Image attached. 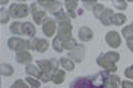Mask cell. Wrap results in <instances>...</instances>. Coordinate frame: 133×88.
<instances>
[{"instance_id": "5", "label": "cell", "mask_w": 133, "mask_h": 88, "mask_svg": "<svg viewBox=\"0 0 133 88\" xmlns=\"http://www.w3.org/2000/svg\"><path fill=\"white\" fill-rule=\"evenodd\" d=\"M37 67L43 73H52L56 68H59L60 61L56 59H49V60H39L37 61Z\"/></svg>"}, {"instance_id": "36", "label": "cell", "mask_w": 133, "mask_h": 88, "mask_svg": "<svg viewBox=\"0 0 133 88\" xmlns=\"http://www.w3.org/2000/svg\"><path fill=\"white\" fill-rule=\"evenodd\" d=\"M40 81L41 83H49V81H52V73H43Z\"/></svg>"}, {"instance_id": "40", "label": "cell", "mask_w": 133, "mask_h": 88, "mask_svg": "<svg viewBox=\"0 0 133 88\" xmlns=\"http://www.w3.org/2000/svg\"><path fill=\"white\" fill-rule=\"evenodd\" d=\"M127 47H128V49L133 53V36L127 39Z\"/></svg>"}, {"instance_id": "34", "label": "cell", "mask_w": 133, "mask_h": 88, "mask_svg": "<svg viewBox=\"0 0 133 88\" xmlns=\"http://www.w3.org/2000/svg\"><path fill=\"white\" fill-rule=\"evenodd\" d=\"M11 88H31L28 85V83H25L23 79H17L12 85H11Z\"/></svg>"}, {"instance_id": "8", "label": "cell", "mask_w": 133, "mask_h": 88, "mask_svg": "<svg viewBox=\"0 0 133 88\" xmlns=\"http://www.w3.org/2000/svg\"><path fill=\"white\" fill-rule=\"evenodd\" d=\"M96 63L98 67H101L104 71H108L110 73H115L117 71V67H116V64L112 63L110 60H108L105 56H104V53H100L98 56L96 58Z\"/></svg>"}, {"instance_id": "37", "label": "cell", "mask_w": 133, "mask_h": 88, "mask_svg": "<svg viewBox=\"0 0 133 88\" xmlns=\"http://www.w3.org/2000/svg\"><path fill=\"white\" fill-rule=\"evenodd\" d=\"M124 75H125V78L133 80V65H129V67L124 71Z\"/></svg>"}, {"instance_id": "38", "label": "cell", "mask_w": 133, "mask_h": 88, "mask_svg": "<svg viewBox=\"0 0 133 88\" xmlns=\"http://www.w3.org/2000/svg\"><path fill=\"white\" fill-rule=\"evenodd\" d=\"M37 41H39V39H37V37L29 39V49H35V51H36V46H37Z\"/></svg>"}, {"instance_id": "2", "label": "cell", "mask_w": 133, "mask_h": 88, "mask_svg": "<svg viewBox=\"0 0 133 88\" xmlns=\"http://www.w3.org/2000/svg\"><path fill=\"white\" fill-rule=\"evenodd\" d=\"M9 11V15L12 19L19 20V19H24L29 15L31 12V7L24 4V3H12L8 8Z\"/></svg>"}, {"instance_id": "21", "label": "cell", "mask_w": 133, "mask_h": 88, "mask_svg": "<svg viewBox=\"0 0 133 88\" xmlns=\"http://www.w3.org/2000/svg\"><path fill=\"white\" fill-rule=\"evenodd\" d=\"M60 67H63L64 71H73L75 70V61H72L69 58H60Z\"/></svg>"}, {"instance_id": "4", "label": "cell", "mask_w": 133, "mask_h": 88, "mask_svg": "<svg viewBox=\"0 0 133 88\" xmlns=\"http://www.w3.org/2000/svg\"><path fill=\"white\" fill-rule=\"evenodd\" d=\"M31 15H32V19H33V23L35 24H44L45 21L48 20V15H47V11H44L43 8L39 7L37 2L32 3L31 4Z\"/></svg>"}, {"instance_id": "28", "label": "cell", "mask_w": 133, "mask_h": 88, "mask_svg": "<svg viewBox=\"0 0 133 88\" xmlns=\"http://www.w3.org/2000/svg\"><path fill=\"white\" fill-rule=\"evenodd\" d=\"M104 56H105L108 60H110L112 63H115V64L120 60V53H118V52H116V51H109V52H105V53H104Z\"/></svg>"}, {"instance_id": "12", "label": "cell", "mask_w": 133, "mask_h": 88, "mask_svg": "<svg viewBox=\"0 0 133 88\" xmlns=\"http://www.w3.org/2000/svg\"><path fill=\"white\" fill-rule=\"evenodd\" d=\"M77 36H79L80 41L83 43H88V41H91L93 39V31L89 28V27H87V26H83L79 28V34H77Z\"/></svg>"}, {"instance_id": "3", "label": "cell", "mask_w": 133, "mask_h": 88, "mask_svg": "<svg viewBox=\"0 0 133 88\" xmlns=\"http://www.w3.org/2000/svg\"><path fill=\"white\" fill-rule=\"evenodd\" d=\"M7 46L11 51H14L16 53L19 52H24L29 49V40H24L21 39L20 36H12L9 37L7 41Z\"/></svg>"}, {"instance_id": "7", "label": "cell", "mask_w": 133, "mask_h": 88, "mask_svg": "<svg viewBox=\"0 0 133 88\" xmlns=\"http://www.w3.org/2000/svg\"><path fill=\"white\" fill-rule=\"evenodd\" d=\"M37 4L44 11H49V12H52V14L60 11L61 5H63V3L59 2V0H37Z\"/></svg>"}, {"instance_id": "32", "label": "cell", "mask_w": 133, "mask_h": 88, "mask_svg": "<svg viewBox=\"0 0 133 88\" xmlns=\"http://www.w3.org/2000/svg\"><path fill=\"white\" fill-rule=\"evenodd\" d=\"M107 7L103 4V3H97V5L92 9V12H93V16L96 17V19H100V16H101V14H103V11Z\"/></svg>"}, {"instance_id": "16", "label": "cell", "mask_w": 133, "mask_h": 88, "mask_svg": "<svg viewBox=\"0 0 133 88\" xmlns=\"http://www.w3.org/2000/svg\"><path fill=\"white\" fill-rule=\"evenodd\" d=\"M113 15H115V12L112 11V8H105L103 11V14H101V16H100L98 20L101 21L103 26L108 27V26H110V20H112V16Z\"/></svg>"}, {"instance_id": "19", "label": "cell", "mask_w": 133, "mask_h": 88, "mask_svg": "<svg viewBox=\"0 0 133 88\" xmlns=\"http://www.w3.org/2000/svg\"><path fill=\"white\" fill-rule=\"evenodd\" d=\"M120 83H121L120 76H117V75H115V73H110L109 78H108V80L105 81L104 88H120Z\"/></svg>"}, {"instance_id": "27", "label": "cell", "mask_w": 133, "mask_h": 88, "mask_svg": "<svg viewBox=\"0 0 133 88\" xmlns=\"http://www.w3.org/2000/svg\"><path fill=\"white\" fill-rule=\"evenodd\" d=\"M52 47H53V49L56 51L57 53H61L63 51H64V48H63V40L56 35L53 37V41H52Z\"/></svg>"}, {"instance_id": "41", "label": "cell", "mask_w": 133, "mask_h": 88, "mask_svg": "<svg viewBox=\"0 0 133 88\" xmlns=\"http://www.w3.org/2000/svg\"><path fill=\"white\" fill-rule=\"evenodd\" d=\"M76 14H77V16H79V15L81 16V15L84 14V9H83V8H77V11H76Z\"/></svg>"}, {"instance_id": "13", "label": "cell", "mask_w": 133, "mask_h": 88, "mask_svg": "<svg viewBox=\"0 0 133 88\" xmlns=\"http://www.w3.org/2000/svg\"><path fill=\"white\" fill-rule=\"evenodd\" d=\"M64 7L66 9V14L69 15L71 19H76L77 14H76V9L79 7V2L77 0H65L64 2Z\"/></svg>"}, {"instance_id": "30", "label": "cell", "mask_w": 133, "mask_h": 88, "mask_svg": "<svg viewBox=\"0 0 133 88\" xmlns=\"http://www.w3.org/2000/svg\"><path fill=\"white\" fill-rule=\"evenodd\" d=\"M121 35H123V37H125V39L133 36V21H132L130 24H128V26H125V27L123 28V32H121Z\"/></svg>"}, {"instance_id": "1", "label": "cell", "mask_w": 133, "mask_h": 88, "mask_svg": "<svg viewBox=\"0 0 133 88\" xmlns=\"http://www.w3.org/2000/svg\"><path fill=\"white\" fill-rule=\"evenodd\" d=\"M110 72L108 71H100L92 76H81V78H76L69 88H104L105 81L108 80Z\"/></svg>"}, {"instance_id": "42", "label": "cell", "mask_w": 133, "mask_h": 88, "mask_svg": "<svg viewBox=\"0 0 133 88\" xmlns=\"http://www.w3.org/2000/svg\"><path fill=\"white\" fill-rule=\"evenodd\" d=\"M9 2H8V0H2V2H0V4H2V7H4L5 4H8Z\"/></svg>"}, {"instance_id": "18", "label": "cell", "mask_w": 133, "mask_h": 88, "mask_svg": "<svg viewBox=\"0 0 133 88\" xmlns=\"http://www.w3.org/2000/svg\"><path fill=\"white\" fill-rule=\"evenodd\" d=\"M25 73L28 75V76H32V78H35V79H41V75H43V72L39 70V67L37 65H35V64H28L27 67H25Z\"/></svg>"}, {"instance_id": "25", "label": "cell", "mask_w": 133, "mask_h": 88, "mask_svg": "<svg viewBox=\"0 0 133 88\" xmlns=\"http://www.w3.org/2000/svg\"><path fill=\"white\" fill-rule=\"evenodd\" d=\"M76 47H79V43H77V40L76 39H73V37H71V39H66V40H64L63 41V48L64 49H66V51H73Z\"/></svg>"}, {"instance_id": "35", "label": "cell", "mask_w": 133, "mask_h": 88, "mask_svg": "<svg viewBox=\"0 0 133 88\" xmlns=\"http://www.w3.org/2000/svg\"><path fill=\"white\" fill-rule=\"evenodd\" d=\"M97 3L98 2H96V0H92V2H89V0H84V2H83V4H84V8L85 9H93L96 5H97Z\"/></svg>"}, {"instance_id": "9", "label": "cell", "mask_w": 133, "mask_h": 88, "mask_svg": "<svg viewBox=\"0 0 133 88\" xmlns=\"http://www.w3.org/2000/svg\"><path fill=\"white\" fill-rule=\"evenodd\" d=\"M105 43L112 48H118L121 46V35L117 31H109L105 35Z\"/></svg>"}, {"instance_id": "6", "label": "cell", "mask_w": 133, "mask_h": 88, "mask_svg": "<svg viewBox=\"0 0 133 88\" xmlns=\"http://www.w3.org/2000/svg\"><path fill=\"white\" fill-rule=\"evenodd\" d=\"M72 31H73V26L71 24V21H63L57 26V36L64 41L72 37Z\"/></svg>"}, {"instance_id": "15", "label": "cell", "mask_w": 133, "mask_h": 88, "mask_svg": "<svg viewBox=\"0 0 133 88\" xmlns=\"http://www.w3.org/2000/svg\"><path fill=\"white\" fill-rule=\"evenodd\" d=\"M23 35L28 36L29 39H33L36 35V27L31 21H24L23 23Z\"/></svg>"}, {"instance_id": "29", "label": "cell", "mask_w": 133, "mask_h": 88, "mask_svg": "<svg viewBox=\"0 0 133 88\" xmlns=\"http://www.w3.org/2000/svg\"><path fill=\"white\" fill-rule=\"evenodd\" d=\"M9 19H11L9 11L5 9L4 7H2V9H0V23H2V24H7Z\"/></svg>"}, {"instance_id": "20", "label": "cell", "mask_w": 133, "mask_h": 88, "mask_svg": "<svg viewBox=\"0 0 133 88\" xmlns=\"http://www.w3.org/2000/svg\"><path fill=\"white\" fill-rule=\"evenodd\" d=\"M9 32L12 35H23V23H21V21H17V20H15L12 24L9 26Z\"/></svg>"}, {"instance_id": "33", "label": "cell", "mask_w": 133, "mask_h": 88, "mask_svg": "<svg viewBox=\"0 0 133 88\" xmlns=\"http://www.w3.org/2000/svg\"><path fill=\"white\" fill-rule=\"evenodd\" d=\"M25 81L28 83V85L31 88H39L41 81L39 79H35V78H32V76H28V78H25Z\"/></svg>"}, {"instance_id": "24", "label": "cell", "mask_w": 133, "mask_h": 88, "mask_svg": "<svg viewBox=\"0 0 133 88\" xmlns=\"http://www.w3.org/2000/svg\"><path fill=\"white\" fill-rule=\"evenodd\" d=\"M53 17H55V20H56V23H63V21H71L69 15L66 14L65 11H63V9L57 11V12H55V14H53Z\"/></svg>"}, {"instance_id": "10", "label": "cell", "mask_w": 133, "mask_h": 88, "mask_svg": "<svg viewBox=\"0 0 133 88\" xmlns=\"http://www.w3.org/2000/svg\"><path fill=\"white\" fill-rule=\"evenodd\" d=\"M43 29V34L45 35V37H52L55 34H56V29H57V23L55 19H48L45 23L41 26Z\"/></svg>"}, {"instance_id": "11", "label": "cell", "mask_w": 133, "mask_h": 88, "mask_svg": "<svg viewBox=\"0 0 133 88\" xmlns=\"http://www.w3.org/2000/svg\"><path fill=\"white\" fill-rule=\"evenodd\" d=\"M68 58L75 61V63H81L85 58V47L84 46H79L76 47L73 51H69L68 52Z\"/></svg>"}, {"instance_id": "22", "label": "cell", "mask_w": 133, "mask_h": 88, "mask_svg": "<svg viewBox=\"0 0 133 88\" xmlns=\"http://www.w3.org/2000/svg\"><path fill=\"white\" fill-rule=\"evenodd\" d=\"M125 23H127V16L123 12L115 14L112 16V20H110V24H113V26H123Z\"/></svg>"}, {"instance_id": "14", "label": "cell", "mask_w": 133, "mask_h": 88, "mask_svg": "<svg viewBox=\"0 0 133 88\" xmlns=\"http://www.w3.org/2000/svg\"><path fill=\"white\" fill-rule=\"evenodd\" d=\"M15 59H16V63H19V64H25V65H28V64H31V61H32L33 58H32V55H31L28 51H24V52L16 53Z\"/></svg>"}, {"instance_id": "39", "label": "cell", "mask_w": 133, "mask_h": 88, "mask_svg": "<svg viewBox=\"0 0 133 88\" xmlns=\"http://www.w3.org/2000/svg\"><path fill=\"white\" fill-rule=\"evenodd\" d=\"M120 87L121 88H133V83L129 80H123L120 83Z\"/></svg>"}, {"instance_id": "17", "label": "cell", "mask_w": 133, "mask_h": 88, "mask_svg": "<svg viewBox=\"0 0 133 88\" xmlns=\"http://www.w3.org/2000/svg\"><path fill=\"white\" fill-rule=\"evenodd\" d=\"M65 78H66V73H65L64 70L56 68L52 72V81L55 84H63L65 81Z\"/></svg>"}, {"instance_id": "31", "label": "cell", "mask_w": 133, "mask_h": 88, "mask_svg": "<svg viewBox=\"0 0 133 88\" xmlns=\"http://www.w3.org/2000/svg\"><path fill=\"white\" fill-rule=\"evenodd\" d=\"M112 5L120 11H125L128 8V3L125 0H112Z\"/></svg>"}, {"instance_id": "26", "label": "cell", "mask_w": 133, "mask_h": 88, "mask_svg": "<svg viewBox=\"0 0 133 88\" xmlns=\"http://www.w3.org/2000/svg\"><path fill=\"white\" fill-rule=\"evenodd\" d=\"M48 47H49V43L47 39H39L37 41V46H36V51L40 52V53H44L48 51Z\"/></svg>"}, {"instance_id": "23", "label": "cell", "mask_w": 133, "mask_h": 88, "mask_svg": "<svg viewBox=\"0 0 133 88\" xmlns=\"http://www.w3.org/2000/svg\"><path fill=\"white\" fill-rule=\"evenodd\" d=\"M0 73H2V76H5V78H11L15 73V70L11 64L2 63V65H0Z\"/></svg>"}]
</instances>
